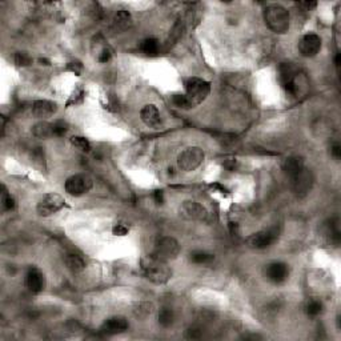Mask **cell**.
<instances>
[{
	"instance_id": "f35d334b",
	"label": "cell",
	"mask_w": 341,
	"mask_h": 341,
	"mask_svg": "<svg viewBox=\"0 0 341 341\" xmlns=\"http://www.w3.org/2000/svg\"><path fill=\"white\" fill-rule=\"evenodd\" d=\"M331 156L337 161L341 159V145L339 143H333L331 145Z\"/></svg>"
},
{
	"instance_id": "836d02e7",
	"label": "cell",
	"mask_w": 341,
	"mask_h": 341,
	"mask_svg": "<svg viewBox=\"0 0 341 341\" xmlns=\"http://www.w3.org/2000/svg\"><path fill=\"white\" fill-rule=\"evenodd\" d=\"M52 127H53V136H57V137L64 136L68 131V126L63 120H57V122L52 123Z\"/></svg>"
},
{
	"instance_id": "d590c367",
	"label": "cell",
	"mask_w": 341,
	"mask_h": 341,
	"mask_svg": "<svg viewBox=\"0 0 341 341\" xmlns=\"http://www.w3.org/2000/svg\"><path fill=\"white\" fill-rule=\"evenodd\" d=\"M66 71H68V72H72V74H75L76 76L81 75V72L84 71V67H83V64L80 63V61H71V63H68L66 67Z\"/></svg>"
},
{
	"instance_id": "484cf974",
	"label": "cell",
	"mask_w": 341,
	"mask_h": 341,
	"mask_svg": "<svg viewBox=\"0 0 341 341\" xmlns=\"http://www.w3.org/2000/svg\"><path fill=\"white\" fill-rule=\"evenodd\" d=\"M159 324L163 328L171 327L175 321V315H173L172 309L169 308H161L159 312Z\"/></svg>"
},
{
	"instance_id": "ffe728a7",
	"label": "cell",
	"mask_w": 341,
	"mask_h": 341,
	"mask_svg": "<svg viewBox=\"0 0 341 341\" xmlns=\"http://www.w3.org/2000/svg\"><path fill=\"white\" fill-rule=\"evenodd\" d=\"M64 264L72 273H80L85 269L84 260L75 253H70L64 257Z\"/></svg>"
},
{
	"instance_id": "277c9868",
	"label": "cell",
	"mask_w": 341,
	"mask_h": 341,
	"mask_svg": "<svg viewBox=\"0 0 341 341\" xmlns=\"http://www.w3.org/2000/svg\"><path fill=\"white\" fill-rule=\"evenodd\" d=\"M185 92L187 96L191 99L193 105H199L203 103L210 92V83L200 78H189L185 80Z\"/></svg>"
},
{
	"instance_id": "603a6c76",
	"label": "cell",
	"mask_w": 341,
	"mask_h": 341,
	"mask_svg": "<svg viewBox=\"0 0 341 341\" xmlns=\"http://www.w3.org/2000/svg\"><path fill=\"white\" fill-rule=\"evenodd\" d=\"M185 32V24L182 20H178L176 23L173 24L172 29L169 32V36L167 39V46H173L183 38V35Z\"/></svg>"
},
{
	"instance_id": "8992f818",
	"label": "cell",
	"mask_w": 341,
	"mask_h": 341,
	"mask_svg": "<svg viewBox=\"0 0 341 341\" xmlns=\"http://www.w3.org/2000/svg\"><path fill=\"white\" fill-rule=\"evenodd\" d=\"M279 78H280L281 87L285 89L287 94L297 96L300 91L299 72L289 63H283L279 67Z\"/></svg>"
},
{
	"instance_id": "52a82bcc",
	"label": "cell",
	"mask_w": 341,
	"mask_h": 341,
	"mask_svg": "<svg viewBox=\"0 0 341 341\" xmlns=\"http://www.w3.org/2000/svg\"><path fill=\"white\" fill-rule=\"evenodd\" d=\"M92 187H94V180L84 173L72 175L64 183V189L67 193L75 197H80L85 193H88L92 189Z\"/></svg>"
},
{
	"instance_id": "ba28073f",
	"label": "cell",
	"mask_w": 341,
	"mask_h": 341,
	"mask_svg": "<svg viewBox=\"0 0 341 341\" xmlns=\"http://www.w3.org/2000/svg\"><path fill=\"white\" fill-rule=\"evenodd\" d=\"M64 206H66L64 197L59 195V193L51 192V193L44 195L39 200L38 206H36V212H38L39 216L47 217V216H51L59 212Z\"/></svg>"
},
{
	"instance_id": "30bf717a",
	"label": "cell",
	"mask_w": 341,
	"mask_h": 341,
	"mask_svg": "<svg viewBox=\"0 0 341 341\" xmlns=\"http://www.w3.org/2000/svg\"><path fill=\"white\" fill-rule=\"evenodd\" d=\"M277 238H279V229L277 228L262 229L260 232H256L252 236H249L247 243L253 249H265V248L271 247Z\"/></svg>"
},
{
	"instance_id": "9c48e42d",
	"label": "cell",
	"mask_w": 341,
	"mask_h": 341,
	"mask_svg": "<svg viewBox=\"0 0 341 341\" xmlns=\"http://www.w3.org/2000/svg\"><path fill=\"white\" fill-rule=\"evenodd\" d=\"M313 182H315V178H313L312 171L307 167H304L299 173L294 175L293 178H290V187H292V191L294 192L296 196L304 197L312 189Z\"/></svg>"
},
{
	"instance_id": "3957f363",
	"label": "cell",
	"mask_w": 341,
	"mask_h": 341,
	"mask_svg": "<svg viewBox=\"0 0 341 341\" xmlns=\"http://www.w3.org/2000/svg\"><path fill=\"white\" fill-rule=\"evenodd\" d=\"M180 253V244L172 236H161L154 244V251L151 256L160 262H168L175 260Z\"/></svg>"
},
{
	"instance_id": "1f68e13d",
	"label": "cell",
	"mask_w": 341,
	"mask_h": 341,
	"mask_svg": "<svg viewBox=\"0 0 341 341\" xmlns=\"http://www.w3.org/2000/svg\"><path fill=\"white\" fill-rule=\"evenodd\" d=\"M85 99V91L83 87H78V88L74 91V94L68 100L67 105H78V104H81L84 102Z\"/></svg>"
},
{
	"instance_id": "d6986e66",
	"label": "cell",
	"mask_w": 341,
	"mask_h": 341,
	"mask_svg": "<svg viewBox=\"0 0 341 341\" xmlns=\"http://www.w3.org/2000/svg\"><path fill=\"white\" fill-rule=\"evenodd\" d=\"M132 15L127 10H119L113 16V27L117 31H126V29L131 28L132 26Z\"/></svg>"
},
{
	"instance_id": "b9f144b4",
	"label": "cell",
	"mask_w": 341,
	"mask_h": 341,
	"mask_svg": "<svg viewBox=\"0 0 341 341\" xmlns=\"http://www.w3.org/2000/svg\"><path fill=\"white\" fill-rule=\"evenodd\" d=\"M235 164H236V160L235 159H228L224 161V165L227 167V168L229 169H234L235 168Z\"/></svg>"
},
{
	"instance_id": "f1b7e54d",
	"label": "cell",
	"mask_w": 341,
	"mask_h": 341,
	"mask_svg": "<svg viewBox=\"0 0 341 341\" xmlns=\"http://www.w3.org/2000/svg\"><path fill=\"white\" fill-rule=\"evenodd\" d=\"M327 234L331 237V240L339 243V240H340V224H339V219L337 217L331 220L327 224Z\"/></svg>"
},
{
	"instance_id": "5b68a950",
	"label": "cell",
	"mask_w": 341,
	"mask_h": 341,
	"mask_svg": "<svg viewBox=\"0 0 341 341\" xmlns=\"http://www.w3.org/2000/svg\"><path fill=\"white\" fill-rule=\"evenodd\" d=\"M206 154L200 147H188L178 156L179 168L184 172H192L204 161Z\"/></svg>"
},
{
	"instance_id": "2e32d148",
	"label": "cell",
	"mask_w": 341,
	"mask_h": 341,
	"mask_svg": "<svg viewBox=\"0 0 341 341\" xmlns=\"http://www.w3.org/2000/svg\"><path fill=\"white\" fill-rule=\"evenodd\" d=\"M57 104L52 100H36L32 103V113L35 117L44 119V117L52 116L56 113Z\"/></svg>"
},
{
	"instance_id": "74e56055",
	"label": "cell",
	"mask_w": 341,
	"mask_h": 341,
	"mask_svg": "<svg viewBox=\"0 0 341 341\" xmlns=\"http://www.w3.org/2000/svg\"><path fill=\"white\" fill-rule=\"evenodd\" d=\"M111 59H112V51H111L109 48H104L103 51L100 52V55H99V61H100L102 64H105V63H108Z\"/></svg>"
},
{
	"instance_id": "e575fe53",
	"label": "cell",
	"mask_w": 341,
	"mask_h": 341,
	"mask_svg": "<svg viewBox=\"0 0 341 341\" xmlns=\"http://www.w3.org/2000/svg\"><path fill=\"white\" fill-rule=\"evenodd\" d=\"M130 232V227L123 223H116L113 225L112 228V235L113 236H119V237H123V236H127Z\"/></svg>"
},
{
	"instance_id": "f546056e",
	"label": "cell",
	"mask_w": 341,
	"mask_h": 341,
	"mask_svg": "<svg viewBox=\"0 0 341 341\" xmlns=\"http://www.w3.org/2000/svg\"><path fill=\"white\" fill-rule=\"evenodd\" d=\"M71 144L76 147L78 150L83 151V152H89L91 151V143L88 139H85L83 136H72L71 137Z\"/></svg>"
},
{
	"instance_id": "6da1fadb",
	"label": "cell",
	"mask_w": 341,
	"mask_h": 341,
	"mask_svg": "<svg viewBox=\"0 0 341 341\" xmlns=\"http://www.w3.org/2000/svg\"><path fill=\"white\" fill-rule=\"evenodd\" d=\"M141 272L147 280L157 285L168 283L172 277V271L167 266V262H160L152 256L141 260Z\"/></svg>"
},
{
	"instance_id": "ab89813d",
	"label": "cell",
	"mask_w": 341,
	"mask_h": 341,
	"mask_svg": "<svg viewBox=\"0 0 341 341\" xmlns=\"http://www.w3.org/2000/svg\"><path fill=\"white\" fill-rule=\"evenodd\" d=\"M297 7L303 11H312L313 8L317 7V3L316 1H300L297 3Z\"/></svg>"
},
{
	"instance_id": "e0dca14e",
	"label": "cell",
	"mask_w": 341,
	"mask_h": 341,
	"mask_svg": "<svg viewBox=\"0 0 341 341\" xmlns=\"http://www.w3.org/2000/svg\"><path fill=\"white\" fill-rule=\"evenodd\" d=\"M140 119L145 126L152 127V128L159 127L160 123H161L159 109H157V107L154 105V104H147V105H144V107L141 108Z\"/></svg>"
},
{
	"instance_id": "8fae6325",
	"label": "cell",
	"mask_w": 341,
	"mask_h": 341,
	"mask_svg": "<svg viewBox=\"0 0 341 341\" xmlns=\"http://www.w3.org/2000/svg\"><path fill=\"white\" fill-rule=\"evenodd\" d=\"M179 213L183 219L189 221H203L208 217V212L200 203L193 200H185L179 208Z\"/></svg>"
},
{
	"instance_id": "4316f807",
	"label": "cell",
	"mask_w": 341,
	"mask_h": 341,
	"mask_svg": "<svg viewBox=\"0 0 341 341\" xmlns=\"http://www.w3.org/2000/svg\"><path fill=\"white\" fill-rule=\"evenodd\" d=\"M1 206H3V210H8V212L16 208V201L11 196V193L7 191L4 185H1Z\"/></svg>"
},
{
	"instance_id": "4fadbf2b",
	"label": "cell",
	"mask_w": 341,
	"mask_h": 341,
	"mask_svg": "<svg viewBox=\"0 0 341 341\" xmlns=\"http://www.w3.org/2000/svg\"><path fill=\"white\" fill-rule=\"evenodd\" d=\"M265 276L273 284H283L289 277V266L285 262H273L266 265Z\"/></svg>"
},
{
	"instance_id": "5bb4252c",
	"label": "cell",
	"mask_w": 341,
	"mask_h": 341,
	"mask_svg": "<svg viewBox=\"0 0 341 341\" xmlns=\"http://www.w3.org/2000/svg\"><path fill=\"white\" fill-rule=\"evenodd\" d=\"M26 287L31 290L32 293H40L46 287V277L43 275V272L36 268L31 266L26 275Z\"/></svg>"
},
{
	"instance_id": "83f0119b",
	"label": "cell",
	"mask_w": 341,
	"mask_h": 341,
	"mask_svg": "<svg viewBox=\"0 0 341 341\" xmlns=\"http://www.w3.org/2000/svg\"><path fill=\"white\" fill-rule=\"evenodd\" d=\"M172 103L175 104V107L180 108V109H191L193 108V103L191 102V99L188 98L187 95L176 94L172 96Z\"/></svg>"
},
{
	"instance_id": "44dd1931",
	"label": "cell",
	"mask_w": 341,
	"mask_h": 341,
	"mask_svg": "<svg viewBox=\"0 0 341 341\" xmlns=\"http://www.w3.org/2000/svg\"><path fill=\"white\" fill-rule=\"evenodd\" d=\"M32 133L38 139H48L53 136V127L48 122H39L32 127Z\"/></svg>"
},
{
	"instance_id": "7a4b0ae2",
	"label": "cell",
	"mask_w": 341,
	"mask_h": 341,
	"mask_svg": "<svg viewBox=\"0 0 341 341\" xmlns=\"http://www.w3.org/2000/svg\"><path fill=\"white\" fill-rule=\"evenodd\" d=\"M264 22L272 32L283 33L289 29V11L280 4H271L264 10Z\"/></svg>"
},
{
	"instance_id": "ee69618b",
	"label": "cell",
	"mask_w": 341,
	"mask_h": 341,
	"mask_svg": "<svg viewBox=\"0 0 341 341\" xmlns=\"http://www.w3.org/2000/svg\"><path fill=\"white\" fill-rule=\"evenodd\" d=\"M340 64H341V53L337 52L336 57H335V66H336V68H340Z\"/></svg>"
},
{
	"instance_id": "7bdbcfd3",
	"label": "cell",
	"mask_w": 341,
	"mask_h": 341,
	"mask_svg": "<svg viewBox=\"0 0 341 341\" xmlns=\"http://www.w3.org/2000/svg\"><path fill=\"white\" fill-rule=\"evenodd\" d=\"M229 228H231V232H232V234H234V235L237 234V229H238L237 223H234V221H231V223H229Z\"/></svg>"
},
{
	"instance_id": "7c38bea8",
	"label": "cell",
	"mask_w": 341,
	"mask_h": 341,
	"mask_svg": "<svg viewBox=\"0 0 341 341\" xmlns=\"http://www.w3.org/2000/svg\"><path fill=\"white\" fill-rule=\"evenodd\" d=\"M322 40L317 33H305L299 40V51L301 56L304 57H313L317 55L321 50Z\"/></svg>"
},
{
	"instance_id": "cb8c5ba5",
	"label": "cell",
	"mask_w": 341,
	"mask_h": 341,
	"mask_svg": "<svg viewBox=\"0 0 341 341\" xmlns=\"http://www.w3.org/2000/svg\"><path fill=\"white\" fill-rule=\"evenodd\" d=\"M160 44L159 40L156 38H147L144 39L140 44V50L143 51V53L148 55V56H155L157 52H159Z\"/></svg>"
},
{
	"instance_id": "d4e9b609",
	"label": "cell",
	"mask_w": 341,
	"mask_h": 341,
	"mask_svg": "<svg viewBox=\"0 0 341 341\" xmlns=\"http://www.w3.org/2000/svg\"><path fill=\"white\" fill-rule=\"evenodd\" d=\"M189 260H191L193 264H197V265H207V264H210V262L215 260V256H213L212 253L196 251V252L191 253Z\"/></svg>"
},
{
	"instance_id": "7402d4cb",
	"label": "cell",
	"mask_w": 341,
	"mask_h": 341,
	"mask_svg": "<svg viewBox=\"0 0 341 341\" xmlns=\"http://www.w3.org/2000/svg\"><path fill=\"white\" fill-rule=\"evenodd\" d=\"M154 304L150 303V301H140L133 307V315L139 320H145L147 317H150L151 315L154 313Z\"/></svg>"
},
{
	"instance_id": "ac0fdd59",
	"label": "cell",
	"mask_w": 341,
	"mask_h": 341,
	"mask_svg": "<svg viewBox=\"0 0 341 341\" xmlns=\"http://www.w3.org/2000/svg\"><path fill=\"white\" fill-rule=\"evenodd\" d=\"M304 167L305 165H304V159L301 156H289L281 164L283 172L285 173V176H288L289 179L293 178L296 173H299Z\"/></svg>"
},
{
	"instance_id": "8d00e7d4",
	"label": "cell",
	"mask_w": 341,
	"mask_h": 341,
	"mask_svg": "<svg viewBox=\"0 0 341 341\" xmlns=\"http://www.w3.org/2000/svg\"><path fill=\"white\" fill-rule=\"evenodd\" d=\"M201 336H203V331L200 328H189L185 332V337L189 340H196V339H200Z\"/></svg>"
},
{
	"instance_id": "4dcf8cb0",
	"label": "cell",
	"mask_w": 341,
	"mask_h": 341,
	"mask_svg": "<svg viewBox=\"0 0 341 341\" xmlns=\"http://www.w3.org/2000/svg\"><path fill=\"white\" fill-rule=\"evenodd\" d=\"M14 60L15 64L18 67H28L32 64L33 59L31 57L29 53H27V52H16Z\"/></svg>"
},
{
	"instance_id": "60d3db41",
	"label": "cell",
	"mask_w": 341,
	"mask_h": 341,
	"mask_svg": "<svg viewBox=\"0 0 341 341\" xmlns=\"http://www.w3.org/2000/svg\"><path fill=\"white\" fill-rule=\"evenodd\" d=\"M154 200L156 204H163L164 203V192L161 191V189H156V191H154Z\"/></svg>"
},
{
	"instance_id": "9a60e30c",
	"label": "cell",
	"mask_w": 341,
	"mask_h": 341,
	"mask_svg": "<svg viewBox=\"0 0 341 341\" xmlns=\"http://www.w3.org/2000/svg\"><path fill=\"white\" fill-rule=\"evenodd\" d=\"M128 327H130V324H128L126 318L122 317V316H113V317L107 318L103 322L102 332L108 335V336H112V335H119V333L126 332Z\"/></svg>"
},
{
	"instance_id": "d6a6232c",
	"label": "cell",
	"mask_w": 341,
	"mask_h": 341,
	"mask_svg": "<svg viewBox=\"0 0 341 341\" xmlns=\"http://www.w3.org/2000/svg\"><path fill=\"white\" fill-rule=\"evenodd\" d=\"M322 311V304L317 300H312L311 303H308L307 305V313H308L311 317H316L318 316Z\"/></svg>"
}]
</instances>
